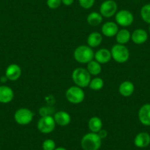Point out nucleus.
Wrapping results in <instances>:
<instances>
[{
  "label": "nucleus",
  "instance_id": "nucleus-13",
  "mask_svg": "<svg viewBox=\"0 0 150 150\" xmlns=\"http://www.w3.org/2000/svg\"><path fill=\"white\" fill-rule=\"evenodd\" d=\"M53 118H54V121H55L56 125L61 127H65L69 125L70 124L71 120L70 114L63 110L57 111V112L54 113Z\"/></svg>",
  "mask_w": 150,
  "mask_h": 150
},
{
  "label": "nucleus",
  "instance_id": "nucleus-7",
  "mask_svg": "<svg viewBox=\"0 0 150 150\" xmlns=\"http://www.w3.org/2000/svg\"><path fill=\"white\" fill-rule=\"evenodd\" d=\"M55 126V121L52 116H41L37 123L38 129L43 134L51 133L54 131Z\"/></svg>",
  "mask_w": 150,
  "mask_h": 150
},
{
  "label": "nucleus",
  "instance_id": "nucleus-16",
  "mask_svg": "<svg viewBox=\"0 0 150 150\" xmlns=\"http://www.w3.org/2000/svg\"><path fill=\"white\" fill-rule=\"evenodd\" d=\"M13 98L14 92L12 88L7 86H0V103H9Z\"/></svg>",
  "mask_w": 150,
  "mask_h": 150
},
{
  "label": "nucleus",
  "instance_id": "nucleus-21",
  "mask_svg": "<svg viewBox=\"0 0 150 150\" xmlns=\"http://www.w3.org/2000/svg\"><path fill=\"white\" fill-rule=\"evenodd\" d=\"M88 125V128L91 132L97 133L100 129H102L103 124L100 118L97 116H93L89 119Z\"/></svg>",
  "mask_w": 150,
  "mask_h": 150
},
{
  "label": "nucleus",
  "instance_id": "nucleus-33",
  "mask_svg": "<svg viewBox=\"0 0 150 150\" xmlns=\"http://www.w3.org/2000/svg\"><path fill=\"white\" fill-rule=\"evenodd\" d=\"M54 150H67L66 148L64 147H57V148H55Z\"/></svg>",
  "mask_w": 150,
  "mask_h": 150
},
{
  "label": "nucleus",
  "instance_id": "nucleus-12",
  "mask_svg": "<svg viewBox=\"0 0 150 150\" xmlns=\"http://www.w3.org/2000/svg\"><path fill=\"white\" fill-rule=\"evenodd\" d=\"M140 122L145 126H150V104H145L138 110Z\"/></svg>",
  "mask_w": 150,
  "mask_h": 150
},
{
  "label": "nucleus",
  "instance_id": "nucleus-24",
  "mask_svg": "<svg viewBox=\"0 0 150 150\" xmlns=\"http://www.w3.org/2000/svg\"><path fill=\"white\" fill-rule=\"evenodd\" d=\"M104 81L100 77H95L91 79L90 83H89L88 87L93 91H99L102 89L104 87Z\"/></svg>",
  "mask_w": 150,
  "mask_h": 150
},
{
  "label": "nucleus",
  "instance_id": "nucleus-10",
  "mask_svg": "<svg viewBox=\"0 0 150 150\" xmlns=\"http://www.w3.org/2000/svg\"><path fill=\"white\" fill-rule=\"evenodd\" d=\"M21 73H22V71H21V67L18 65L13 63L7 67L5 75L8 79V80L16 81L20 78Z\"/></svg>",
  "mask_w": 150,
  "mask_h": 150
},
{
  "label": "nucleus",
  "instance_id": "nucleus-18",
  "mask_svg": "<svg viewBox=\"0 0 150 150\" xmlns=\"http://www.w3.org/2000/svg\"><path fill=\"white\" fill-rule=\"evenodd\" d=\"M135 91V86L131 81H124L120 84L119 87V92L122 96L125 97L130 96Z\"/></svg>",
  "mask_w": 150,
  "mask_h": 150
},
{
  "label": "nucleus",
  "instance_id": "nucleus-34",
  "mask_svg": "<svg viewBox=\"0 0 150 150\" xmlns=\"http://www.w3.org/2000/svg\"><path fill=\"white\" fill-rule=\"evenodd\" d=\"M149 33H150V24H149Z\"/></svg>",
  "mask_w": 150,
  "mask_h": 150
},
{
  "label": "nucleus",
  "instance_id": "nucleus-8",
  "mask_svg": "<svg viewBox=\"0 0 150 150\" xmlns=\"http://www.w3.org/2000/svg\"><path fill=\"white\" fill-rule=\"evenodd\" d=\"M118 11L117 3L114 0H105L101 4L99 13L105 18H110L116 15Z\"/></svg>",
  "mask_w": 150,
  "mask_h": 150
},
{
  "label": "nucleus",
  "instance_id": "nucleus-30",
  "mask_svg": "<svg viewBox=\"0 0 150 150\" xmlns=\"http://www.w3.org/2000/svg\"><path fill=\"white\" fill-rule=\"evenodd\" d=\"M97 134L99 135V136L100 137V138L102 140L105 139V138L108 136V132H107L105 129H100V130L97 132Z\"/></svg>",
  "mask_w": 150,
  "mask_h": 150
},
{
  "label": "nucleus",
  "instance_id": "nucleus-14",
  "mask_svg": "<svg viewBox=\"0 0 150 150\" xmlns=\"http://www.w3.org/2000/svg\"><path fill=\"white\" fill-rule=\"evenodd\" d=\"M94 59L96 61H97L100 64L108 63L112 59L110 50L105 48H102L97 50L94 53Z\"/></svg>",
  "mask_w": 150,
  "mask_h": 150
},
{
  "label": "nucleus",
  "instance_id": "nucleus-3",
  "mask_svg": "<svg viewBox=\"0 0 150 150\" xmlns=\"http://www.w3.org/2000/svg\"><path fill=\"white\" fill-rule=\"evenodd\" d=\"M101 146L102 139L95 132H88L81 139V146L83 150H99Z\"/></svg>",
  "mask_w": 150,
  "mask_h": 150
},
{
  "label": "nucleus",
  "instance_id": "nucleus-22",
  "mask_svg": "<svg viewBox=\"0 0 150 150\" xmlns=\"http://www.w3.org/2000/svg\"><path fill=\"white\" fill-rule=\"evenodd\" d=\"M103 16L98 12H91L87 16V22L92 27H96L102 24Z\"/></svg>",
  "mask_w": 150,
  "mask_h": 150
},
{
  "label": "nucleus",
  "instance_id": "nucleus-5",
  "mask_svg": "<svg viewBox=\"0 0 150 150\" xmlns=\"http://www.w3.org/2000/svg\"><path fill=\"white\" fill-rule=\"evenodd\" d=\"M85 96L86 95L83 88L77 86H71L68 88L66 92V98L68 102L74 105L83 102L85 99Z\"/></svg>",
  "mask_w": 150,
  "mask_h": 150
},
{
  "label": "nucleus",
  "instance_id": "nucleus-27",
  "mask_svg": "<svg viewBox=\"0 0 150 150\" xmlns=\"http://www.w3.org/2000/svg\"><path fill=\"white\" fill-rule=\"evenodd\" d=\"M79 5L83 9H91L94 5L95 0H78Z\"/></svg>",
  "mask_w": 150,
  "mask_h": 150
},
{
  "label": "nucleus",
  "instance_id": "nucleus-1",
  "mask_svg": "<svg viewBox=\"0 0 150 150\" xmlns=\"http://www.w3.org/2000/svg\"><path fill=\"white\" fill-rule=\"evenodd\" d=\"M71 78L75 86L84 88L89 86L91 80V75L88 73L86 69L79 67L73 71Z\"/></svg>",
  "mask_w": 150,
  "mask_h": 150
},
{
  "label": "nucleus",
  "instance_id": "nucleus-9",
  "mask_svg": "<svg viewBox=\"0 0 150 150\" xmlns=\"http://www.w3.org/2000/svg\"><path fill=\"white\" fill-rule=\"evenodd\" d=\"M115 20L118 25L127 27L133 23L134 16L132 13L128 10H121L117 11L115 15Z\"/></svg>",
  "mask_w": 150,
  "mask_h": 150
},
{
  "label": "nucleus",
  "instance_id": "nucleus-28",
  "mask_svg": "<svg viewBox=\"0 0 150 150\" xmlns=\"http://www.w3.org/2000/svg\"><path fill=\"white\" fill-rule=\"evenodd\" d=\"M61 0H47V5L49 8L52 10H54L58 8L61 5Z\"/></svg>",
  "mask_w": 150,
  "mask_h": 150
},
{
  "label": "nucleus",
  "instance_id": "nucleus-17",
  "mask_svg": "<svg viewBox=\"0 0 150 150\" xmlns=\"http://www.w3.org/2000/svg\"><path fill=\"white\" fill-rule=\"evenodd\" d=\"M134 144L138 148L147 147L150 144V135L146 132H139L134 139Z\"/></svg>",
  "mask_w": 150,
  "mask_h": 150
},
{
  "label": "nucleus",
  "instance_id": "nucleus-20",
  "mask_svg": "<svg viewBox=\"0 0 150 150\" xmlns=\"http://www.w3.org/2000/svg\"><path fill=\"white\" fill-rule=\"evenodd\" d=\"M131 39V33L127 29H122L119 30L116 35V40L119 44H127Z\"/></svg>",
  "mask_w": 150,
  "mask_h": 150
},
{
  "label": "nucleus",
  "instance_id": "nucleus-32",
  "mask_svg": "<svg viewBox=\"0 0 150 150\" xmlns=\"http://www.w3.org/2000/svg\"><path fill=\"white\" fill-rule=\"evenodd\" d=\"M8 80V79L7 78L6 76H2V77H1V78H0V81L2 82V83H6L7 81Z\"/></svg>",
  "mask_w": 150,
  "mask_h": 150
},
{
  "label": "nucleus",
  "instance_id": "nucleus-31",
  "mask_svg": "<svg viewBox=\"0 0 150 150\" xmlns=\"http://www.w3.org/2000/svg\"><path fill=\"white\" fill-rule=\"evenodd\" d=\"M62 4H63L66 6H71L74 3V0H61Z\"/></svg>",
  "mask_w": 150,
  "mask_h": 150
},
{
  "label": "nucleus",
  "instance_id": "nucleus-4",
  "mask_svg": "<svg viewBox=\"0 0 150 150\" xmlns=\"http://www.w3.org/2000/svg\"><path fill=\"white\" fill-rule=\"evenodd\" d=\"M112 58L119 63H125L129 60V51L127 47L122 44H115L110 50Z\"/></svg>",
  "mask_w": 150,
  "mask_h": 150
},
{
  "label": "nucleus",
  "instance_id": "nucleus-11",
  "mask_svg": "<svg viewBox=\"0 0 150 150\" xmlns=\"http://www.w3.org/2000/svg\"><path fill=\"white\" fill-rule=\"evenodd\" d=\"M119 30V27L116 22L108 21L102 25V34L105 37L112 38L116 35Z\"/></svg>",
  "mask_w": 150,
  "mask_h": 150
},
{
  "label": "nucleus",
  "instance_id": "nucleus-15",
  "mask_svg": "<svg viewBox=\"0 0 150 150\" xmlns=\"http://www.w3.org/2000/svg\"><path fill=\"white\" fill-rule=\"evenodd\" d=\"M148 39V33L143 29H136L131 34V40L135 44H144Z\"/></svg>",
  "mask_w": 150,
  "mask_h": 150
},
{
  "label": "nucleus",
  "instance_id": "nucleus-25",
  "mask_svg": "<svg viewBox=\"0 0 150 150\" xmlns=\"http://www.w3.org/2000/svg\"><path fill=\"white\" fill-rule=\"evenodd\" d=\"M141 18L147 24H150V4H146L141 8L140 11Z\"/></svg>",
  "mask_w": 150,
  "mask_h": 150
},
{
  "label": "nucleus",
  "instance_id": "nucleus-2",
  "mask_svg": "<svg viewBox=\"0 0 150 150\" xmlns=\"http://www.w3.org/2000/svg\"><path fill=\"white\" fill-rule=\"evenodd\" d=\"M74 58L78 63L87 64L94 58V52L88 46H79L74 52Z\"/></svg>",
  "mask_w": 150,
  "mask_h": 150
},
{
  "label": "nucleus",
  "instance_id": "nucleus-6",
  "mask_svg": "<svg viewBox=\"0 0 150 150\" xmlns=\"http://www.w3.org/2000/svg\"><path fill=\"white\" fill-rule=\"evenodd\" d=\"M33 117L34 113L28 108H19L14 113V120L19 125H29L32 122Z\"/></svg>",
  "mask_w": 150,
  "mask_h": 150
},
{
  "label": "nucleus",
  "instance_id": "nucleus-23",
  "mask_svg": "<svg viewBox=\"0 0 150 150\" xmlns=\"http://www.w3.org/2000/svg\"><path fill=\"white\" fill-rule=\"evenodd\" d=\"M87 71L91 75L93 76H97L102 71V66H101L100 63H98L96 60H91L87 63V68H86Z\"/></svg>",
  "mask_w": 150,
  "mask_h": 150
},
{
  "label": "nucleus",
  "instance_id": "nucleus-19",
  "mask_svg": "<svg viewBox=\"0 0 150 150\" xmlns=\"http://www.w3.org/2000/svg\"><path fill=\"white\" fill-rule=\"evenodd\" d=\"M102 42V35L98 32H93L88 36L87 44L88 46L91 48L98 47Z\"/></svg>",
  "mask_w": 150,
  "mask_h": 150
},
{
  "label": "nucleus",
  "instance_id": "nucleus-26",
  "mask_svg": "<svg viewBox=\"0 0 150 150\" xmlns=\"http://www.w3.org/2000/svg\"><path fill=\"white\" fill-rule=\"evenodd\" d=\"M43 150H54L56 148L55 142L52 139H46L42 144Z\"/></svg>",
  "mask_w": 150,
  "mask_h": 150
},
{
  "label": "nucleus",
  "instance_id": "nucleus-29",
  "mask_svg": "<svg viewBox=\"0 0 150 150\" xmlns=\"http://www.w3.org/2000/svg\"><path fill=\"white\" fill-rule=\"evenodd\" d=\"M53 112H54V109L49 107H43L39 109V113L41 116H52Z\"/></svg>",
  "mask_w": 150,
  "mask_h": 150
}]
</instances>
